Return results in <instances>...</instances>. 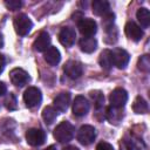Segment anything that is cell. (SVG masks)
Instances as JSON below:
<instances>
[{
	"mask_svg": "<svg viewBox=\"0 0 150 150\" xmlns=\"http://www.w3.org/2000/svg\"><path fill=\"white\" fill-rule=\"evenodd\" d=\"M91 8H93V13L98 16H104L110 12L109 2L105 0H94Z\"/></svg>",
	"mask_w": 150,
	"mask_h": 150,
	"instance_id": "obj_17",
	"label": "cell"
},
{
	"mask_svg": "<svg viewBox=\"0 0 150 150\" xmlns=\"http://www.w3.org/2000/svg\"><path fill=\"white\" fill-rule=\"evenodd\" d=\"M96 137L95 128L91 125H82L77 132V141L83 145H89Z\"/></svg>",
	"mask_w": 150,
	"mask_h": 150,
	"instance_id": "obj_8",
	"label": "cell"
},
{
	"mask_svg": "<svg viewBox=\"0 0 150 150\" xmlns=\"http://www.w3.org/2000/svg\"><path fill=\"white\" fill-rule=\"evenodd\" d=\"M105 116L108 118V121L111 123V124H118V122L122 120L123 117V114L120 112V109L118 108H114V107H109L107 108V112H105Z\"/></svg>",
	"mask_w": 150,
	"mask_h": 150,
	"instance_id": "obj_21",
	"label": "cell"
},
{
	"mask_svg": "<svg viewBox=\"0 0 150 150\" xmlns=\"http://www.w3.org/2000/svg\"><path fill=\"white\" fill-rule=\"evenodd\" d=\"M4 68H5V57H4V56L0 54V74L2 73Z\"/></svg>",
	"mask_w": 150,
	"mask_h": 150,
	"instance_id": "obj_31",
	"label": "cell"
},
{
	"mask_svg": "<svg viewBox=\"0 0 150 150\" xmlns=\"http://www.w3.org/2000/svg\"><path fill=\"white\" fill-rule=\"evenodd\" d=\"M63 71L66 73V75L69 77V79H73V80H76L79 79L82 73H83V68H82V64L77 61H74V60H70L68 61L64 66H63Z\"/></svg>",
	"mask_w": 150,
	"mask_h": 150,
	"instance_id": "obj_12",
	"label": "cell"
},
{
	"mask_svg": "<svg viewBox=\"0 0 150 150\" xmlns=\"http://www.w3.org/2000/svg\"><path fill=\"white\" fill-rule=\"evenodd\" d=\"M79 45H80L81 50L84 53H88V54L95 52L97 48V41L95 38H82L80 40Z\"/></svg>",
	"mask_w": 150,
	"mask_h": 150,
	"instance_id": "obj_18",
	"label": "cell"
},
{
	"mask_svg": "<svg viewBox=\"0 0 150 150\" xmlns=\"http://www.w3.org/2000/svg\"><path fill=\"white\" fill-rule=\"evenodd\" d=\"M137 68L141 71H144V73H148L150 70V57H149V55H143L138 59Z\"/></svg>",
	"mask_w": 150,
	"mask_h": 150,
	"instance_id": "obj_25",
	"label": "cell"
},
{
	"mask_svg": "<svg viewBox=\"0 0 150 150\" xmlns=\"http://www.w3.org/2000/svg\"><path fill=\"white\" fill-rule=\"evenodd\" d=\"M63 150H79V148H76L74 145H69V146H66Z\"/></svg>",
	"mask_w": 150,
	"mask_h": 150,
	"instance_id": "obj_32",
	"label": "cell"
},
{
	"mask_svg": "<svg viewBox=\"0 0 150 150\" xmlns=\"http://www.w3.org/2000/svg\"><path fill=\"white\" fill-rule=\"evenodd\" d=\"M148 103L142 96H137L132 104V110L136 114H146L148 112Z\"/></svg>",
	"mask_w": 150,
	"mask_h": 150,
	"instance_id": "obj_23",
	"label": "cell"
},
{
	"mask_svg": "<svg viewBox=\"0 0 150 150\" xmlns=\"http://www.w3.org/2000/svg\"><path fill=\"white\" fill-rule=\"evenodd\" d=\"M128 101V93L123 88H116L114 89L109 95V102L111 107L122 109Z\"/></svg>",
	"mask_w": 150,
	"mask_h": 150,
	"instance_id": "obj_5",
	"label": "cell"
},
{
	"mask_svg": "<svg viewBox=\"0 0 150 150\" xmlns=\"http://www.w3.org/2000/svg\"><path fill=\"white\" fill-rule=\"evenodd\" d=\"M49 45H50V36L47 32H41L38 38L35 39L34 43H33V47L36 52H45L49 48Z\"/></svg>",
	"mask_w": 150,
	"mask_h": 150,
	"instance_id": "obj_15",
	"label": "cell"
},
{
	"mask_svg": "<svg viewBox=\"0 0 150 150\" xmlns=\"http://www.w3.org/2000/svg\"><path fill=\"white\" fill-rule=\"evenodd\" d=\"M56 117H57V111L54 107L48 105L42 110V118H43L46 124H48V125L52 124L56 120Z\"/></svg>",
	"mask_w": 150,
	"mask_h": 150,
	"instance_id": "obj_22",
	"label": "cell"
},
{
	"mask_svg": "<svg viewBox=\"0 0 150 150\" xmlns=\"http://www.w3.org/2000/svg\"><path fill=\"white\" fill-rule=\"evenodd\" d=\"M41 100H42V94L40 89H38L36 87H29L23 93V101L28 108L38 107L41 103Z\"/></svg>",
	"mask_w": 150,
	"mask_h": 150,
	"instance_id": "obj_3",
	"label": "cell"
},
{
	"mask_svg": "<svg viewBox=\"0 0 150 150\" xmlns=\"http://www.w3.org/2000/svg\"><path fill=\"white\" fill-rule=\"evenodd\" d=\"M74 132H75V129L73 124L67 121H63L54 129V137L60 143H67L71 141V138L74 137Z\"/></svg>",
	"mask_w": 150,
	"mask_h": 150,
	"instance_id": "obj_1",
	"label": "cell"
},
{
	"mask_svg": "<svg viewBox=\"0 0 150 150\" xmlns=\"http://www.w3.org/2000/svg\"><path fill=\"white\" fill-rule=\"evenodd\" d=\"M54 108L56 109V111L60 112H64L69 104H70V94L69 93H61L59 94L55 98H54Z\"/></svg>",
	"mask_w": 150,
	"mask_h": 150,
	"instance_id": "obj_14",
	"label": "cell"
},
{
	"mask_svg": "<svg viewBox=\"0 0 150 150\" xmlns=\"http://www.w3.org/2000/svg\"><path fill=\"white\" fill-rule=\"evenodd\" d=\"M96 150H114V148L108 142H100L96 146Z\"/></svg>",
	"mask_w": 150,
	"mask_h": 150,
	"instance_id": "obj_29",
	"label": "cell"
},
{
	"mask_svg": "<svg viewBox=\"0 0 150 150\" xmlns=\"http://www.w3.org/2000/svg\"><path fill=\"white\" fill-rule=\"evenodd\" d=\"M114 18H115V15H114V13H111V12H109L107 15L103 16L102 23H103V26H104V29H108V28H110V27L114 26Z\"/></svg>",
	"mask_w": 150,
	"mask_h": 150,
	"instance_id": "obj_27",
	"label": "cell"
},
{
	"mask_svg": "<svg viewBox=\"0 0 150 150\" xmlns=\"http://www.w3.org/2000/svg\"><path fill=\"white\" fill-rule=\"evenodd\" d=\"M136 18L138 20V22L141 23V26L143 28H148L150 25V12L148 8L145 7H141L137 13H136Z\"/></svg>",
	"mask_w": 150,
	"mask_h": 150,
	"instance_id": "obj_20",
	"label": "cell"
},
{
	"mask_svg": "<svg viewBox=\"0 0 150 150\" xmlns=\"http://www.w3.org/2000/svg\"><path fill=\"white\" fill-rule=\"evenodd\" d=\"M77 27L83 38H93L97 30V23L95 22V20L89 18H82L77 22Z\"/></svg>",
	"mask_w": 150,
	"mask_h": 150,
	"instance_id": "obj_4",
	"label": "cell"
},
{
	"mask_svg": "<svg viewBox=\"0 0 150 150\" xmlns=\"http://www.w3.org/2000/svg\"><path fill=\"white\" fill-rule=\"evenodd\" d=\"M43 59L48 64L56 66L61 60V54L56 47L49 46V48L47 50H45V53H43Z\"/></svg>",
	"mask_w": 150,
	"mask_h": 150,
	"instance_id": "obj_16",
	"label": "cell"
},
{
	"mask_svg": "<svg viewBox=\"0 0 150 150\" xmlns=\"http://www.w3.org/2000/svg\"><path fill=\"white\" fill-rule=\"evenodd\" d=\"M111 56H112V66L117 67L118 69H124L130 60V55L127 50L122 48H115L111 50Z\"/></svg>",
	"mask_w": 150,
	"mask_h": 150,
	"instance_id": "obj_7",
	"label": "cell"
},
{
	"mask_svg": "<svg viewBox=\"0 0 150 150\" xmlns=\"http://www.w3.org/2000/svg\"><path fill=\"white\" fill-rule=\"evenodd\" d=\"M98 63L104 70H109L112 67V56L110 49H103L98 56Z\"/></svg>",
	"mask_w": 150,
	"mask_h": 150,
	"instance_id": "obj_19",
	"label": "cell"
},
{
	"mask_svg": "<svg viewBox=\"0 0 150 150\" xmlns=\"http://www.w3.org/2000/svg\"><path fill=\"white\" fill-rule=\"evenodd\" d=\"M91 100L94 101V104H95V108L96 109H100L101 107H103V103H104V96L101 91L98 90H93L89 93Z\"/></svg>",
	"mask_w": 150,
	"mask_h": 150,
	"instance_id": "obj_24",
	"label": "cell"
},
{
	"mask_svg": "<svg viewBox=\"0 0 150 150\" xmlns=\"http://www.w3.org/2000/svg\"><path fill=\"white\" fill-rule=\"evenodd\" d=\"M14 28L19 35L23 36L30 32L33 28V22L26 14H19L14 18Z\"/></svg>",
	"mask_w": 150,
	"mask_h": 150,
	"instance_id": "obj_2",
	"label": "cell"
},
{
	"mask_svg": "<svg viewBox=\"0 0 150 150\" xmlns=\"http://www.w3.org/2000/svg\"><path fill=\"white\" fill-rule=\"evenodd\" d=\"M88 111H89V102H88V100L82 95L76 96L74 102H73V114L75 116H77V117H81V116L87 115Z\"/></svg>",
	"mask_w": 150,
	"mask_h": 150,
	"instance_id": "obj_10",
	"label": "cell"
},
{
	"mask_svg": "<svg viewBox=\"0 0 150 150\" xmlns=\"http://www.w3.org/2000/svg\"><path fill=\"white\" fill-rule=\"evenodd\" d=\"M26 141L32 146H40L46 141V132L42 129L32 128L26 132Z\"/></svg>",
	"mask_w": 150,
	"mask_h": 150,
	"instance_id": "obj_6",
	"label": "cell"
},
{
	"mask_svg": "<svg viewBox=\"0 0 150 150\" xmlns=\"http://www.w3.org/2000/svg\"><path fill=\"white\" fill-rule=\"evenodd\" d=\"M5 6L11 11H16L22 6V2L20 0H6Z\"/></svg>",
	"mask_w": 150,
	"mask_h": 150,
	"instance_id": "obj_28",
	"label": "cell"
},
{
	"mask_svg": "<svg viewBox=\"0 0 150 150\" xmlns=\"http://www.w3.org/2000/svg\"><path fill=\"white\" fill-rule=\"evenodd\" d=\"M6 91H7L6 84H5L4 82H0V96H2L4 94H6Z\"/></svg>",
	"mask_w": 150,
	"mask_h": 150,
	"instance_id": "obj_30",
	"label": "cell"
},
{
	"mask_svg": "<svg viewBox=\"0 0 150 150\" xmlns=\"http://www.w3.org/2000/svg\"><path fill=\"white\" fill-rule=\"evenodd\" d=\"M124 33H125V35H127L128 39H130V40H132L135 42L139 41L143 38V35H144L142 28L137 23H135L134 21H129V22L125 23Z\"/></svg>",
	"mask_w": 150,
	"mask_h": 150,
	"instance_id": "obj_13",
	"label": "cell"
},
{
	"mask_svg": "<svg viewBox=\"0 0 150 150\" xmlns=\"http://www.w3.org/2000/svg\"><path fill=\"white\" fill-rule=\"evenodd\" d=\"M4 46V39H2V35L0 34V48H2Z\"/></svg>",
	"mask_w": 150,
	"mask_h": 150,
	"instance_id": "obj_34",
	"label": "cell"
},
{
	"mask_svg": "<svg viewBox=\"0 0 150 150\" xmlns=\"http://www.w3.org/2000/svg\"><path fill=\"white\" fill-rule=\"evenodd\" d=\"M4 103H5V107H6L8 110H15L16 107H18V104H16V103H18V102H16V98H15V96H14L13 94H8V95L6 96Z\"/></svg>",
	"mask_w": 150,
	"mask_h": 150,
	"instance_id": "obj_26",
	"label": "cell"
},
{
	"mask_svg": "<svg viewBox=\"0 0 150 150\" xmlns=\"http://www.w3.org/2000/svg\"><path fill=\"white\" fill-rule=\"evenodd\" d=\"M45 150H57V149H56V146H55V145H49V146H48V148H46Z\"/></svg>",
	"mask_w": 150,
	"mask_h": 150,
	"instance_id": "obj_33",
	"label": "cell"
},
{
	"mask_svg": "<svg viewBox=\"0 0 150 150\" xmlns=\"http://www.w3.org/2000/svg\"><path fill=\"white\" fill-rule=\"evenodd\" d=\"M11 82L16 87H22L29 81V75L22 68H14L9 73Z\"/></svg>",
	"mask_w": 150,
	"mask_h": 150,
	"instance_id": "obj_9",
	"label": "cell"
},
{
	"mask_svg": "<svg viewBox=\"0 0 150 150\" xmlns=\"http://www.w3.org/2000/svg\"><path fill=\"white\" fill-rule=\"evenodd\" d=\"M76 39V32L71 27H63L59 33V41L64 47H71Z\"/></svg>",
	"mask_w": 150,
	"mask_h": 150,
	"instance_id": "obj_11",
	"label": "cell"
}]
</instances>
